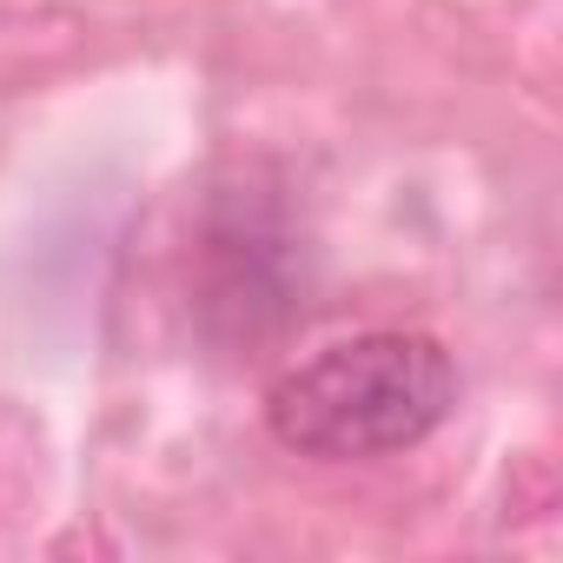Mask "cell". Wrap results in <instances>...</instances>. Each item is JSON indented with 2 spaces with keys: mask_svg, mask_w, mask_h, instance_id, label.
Returning a JSON list of instances; mask_svg holds the SVG:
<instances>
[{
  "mask_svg": "<svg viewBox=\"0 0 563 563\" xmlns=\"http://www.w3.org/2000/svg\"><path fill=\"white\" fill-rule=\"evenodd\" d=\"M451 405H457V365L438 339L365 332L278 378L265 398V424L299 457L352 464L424 444L451 418Z\"/></svg>",
  "mask_w": 563,
  "mask_h": 563,
  "instance_id": "6da1fadb",
  "label": "cell"
}]
</instances>
